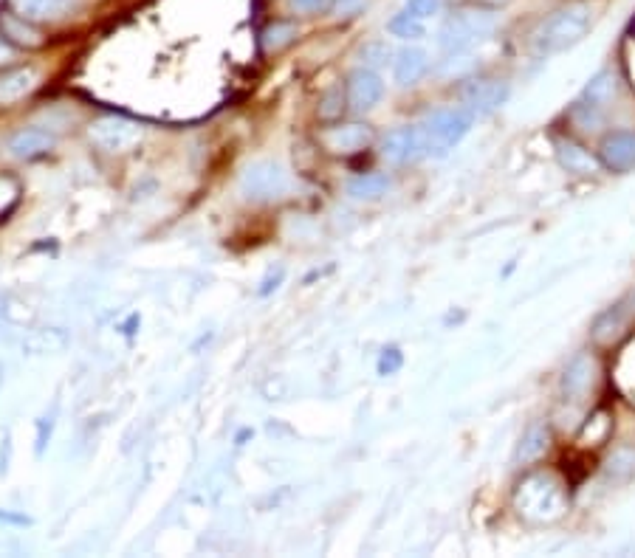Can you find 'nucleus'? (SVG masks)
<instances>
[{
    "label": "nucleus",
    "instance_id": "obj_1",
    "mask_svg": "<svg viewBox=\"0 0 635 558\" xmlns=\"http://www.w3.org/2000/svg\"><path fill=\"white\" fill-rule=\"evenodd\" d=\"M514 508L528 525H554L568 513L565 482L554 471H531L514 491Z\"/></svg>",
    "mask_w": 635,
    "mask_h": 558
},
{
    "label": "nucleus",
    "instance_id": "obj_2",
    "mask_svg": "<svg viewBox=\"0 0 635 558\" xmlns=\"http://www.w3.org/2000/svg\"><path fill=\"white\" fill-rule=\"evenodd\" d=\"M590 20H593V15H590L585 3H571L565 9H559L537 31V51L540 54H562V51H568L588 34Z\"/></svg>",
    "mask_w": 635,
    "mask_h": 558
},
{
    "label": "nucleus",
    "instance_id": "obj_3",
    "mask_svg": "<svg viewBox=\"0 0 635 558\" xmlns=\"http://www.w3.org/2000/svg\"><path fill=\"white\" fill-rule=\"evenodd\" d=\"M472 113L463 108H446L432 113L427 124L421 127L424 136V155H435L441 158L446 155L455 144H461V139L472 130Z\"/></svg>",
    "mask_w": 635,
    "mask_h": 558
},
{
    "label": "nucleus",
    "instance_id": "obj_4",
    "mask_svg": "<svg viewBox=\"0 0 635 558\" xmlns=\"http://www.w3.org/2000/svg\"><path fill=\"white\" fill-rule=\"evenodd\" d=\"M494 29L492 15H483V12H461V15H452L444 23V29L438 34V43L444 48L446 54H463L472 46H477L483 37H489Z\"/></svg>",
    "mask_w": 635,
    "mask_h": 558
},
{
    "label": "nucleus",
    "instance_id": "obj_5",
    "mask_svg": "<svg viewBox=\"0 0 635 558\" xmlns=\"http://www.w3.org/2000/svg\"><path fill=\"white\" fill-rule=\"evenodd\" d=\"M0 40L20 51H40L48 43L43 29L34 20L20 15L15 6H0Z\"/></svg>",
    "mask_w": 635,
    "mask_h": 558
},
{
    "label": "nucleus",
    "instance_id": "obj_6",
    "mask_svg": "<svg viewBox=\"0 0 635 558\" xmlns=\"http://www.w3.org/2000/svg\"><path fill=\"white\" fill-rule=\"evenodd\" d=\"M240 192L249 201H274L286 192V172L280 170L271 161H257L249 170L243 172Z\"/></svg>",
    "mask_w": 635,
    "mask_h": 558
},
{
    "label": "nucleus",
    "instance_id": "obj_7",
    "mask_svg": "<svg viewBox=\"0 0 635 558\" xmlns=\"http://www.w3.org/2000/svg\"><path fill=\"white\" fill-rule=\"evenodd\" d=\"M139 127L136 124L125 122V119H102V122L91 124L88 130V139L94 141L99 150L105 153H125L130 147L139 144Z\"/></svg>",
    "mask_w": 635,
    "mask_h": 558
},
{
    "label": "nucleus",
    "instance_id": "obj_8",
    "mask_svg": "<svg viewBox=\"0 0 635 558\" xmlns=\"http://www.w3.org/2000/svg\"><path fill=\"white\" fill-rule=\"evenodd\" d=\"M381 155H384L390 164H407V161H415L418 155H424V136H421V127H398L393 133H387L384 147H381Z\"/></svg>",
    "mask_w": 635,
    "mask_h": 558
},
{
    "label": "nucleus",
    "instance_id": "obj_9",
    "mask_svg": "<svg viewBox=\"0 0 635 558\" xmlns=\"http://www.w3.org/2000/svg\"><path fill=\"white\" fill-rule=\"evenodd\" d=\"M508 99V85L506 82H497V79H480V82H472L466 91H463V102L469 105V113L472 116H486L497 110Z\"/></svg>",
    "mask_w": 635,
    "mask_h": 558
},
{
    "label": "nucleus",
    "instance_id": "obj_10",
    "mask_svg": "<svg viewBox=\"0 0 635 558\" xmlns=\"http://www.w3.org/2000/svg\"><path fill=\"white\" fill-rule=\"evenodd\" d=\"M384 96V82L376 71L370 68H359L353 71L348 79V102L353 110H370L376 108Z\"/></svg>",
    "mask_w": 635,
    "mask_h": 558
},
{
    "label": "nucleus",
    "instance_id": "obj_11",
    "mask_svg": "<svg viewBox=\"0 0 635 558\" xmlns=\"http://www.w3.org/2000/svg\"><path fill=\"white\" fill-rule=\"evenodd\" d=\"M599 158L607 170L613 172H627L635 167V133H613L602 141L599 147Z\"/></svg>",
    "mask_w": 635,
    "mask_h": 558
},
{
    "label": "nucleus",
    "instance_id": "obj_12",
    "mask_svg": "<svg viewBox=\"0 0 635 558\" xmlns=\"http://www.w3.org/2000/svg\"><path fill=\"white\" fill-rule=\"evenodd\" d=\"M37 85V71L32 65H23V68H9L0 74V108H9L20 102L26 93L34 91Z\"/></svg>",
    "mask_w": 635,
    "mask_h": 558
},
{
    "label": "nucleus",
    "instance_id": "obj_13",
    "mask_svg": "<svg viewBox=\"0 0 635 558\" xmlns=\"http://www.w3.org/2000/svg\"><path fill=\"white\" fill-rule=\"evenodd\" d=\"M51 147H54V136L43 127H26V130L15 133L12 141H9V153L15 158H26V161L46 155Z\"/></svg>",
    "mask_w": 635,
    "mask_h": 558
},
{
    "label": "nucleus",
    "instance_id": "obj_14",
    "mask_svg": "<svg viewBox=\"0 0 635 558\" xmlns=\"http://www.w3.org/2000/svg\"><path fill=\"white\" fill-rule=\"evenodd\" d=\"M322 141L328 150L334 153H356L370 141V130L362 124H348V127H331L328 133H322Z\"/></svg>",
    "mask_w": 635,
    "mask_h": 558
},
{
    "label": "nucleus",
    "instance_id": "obj_15",
    "mask_svg": "<svg viewBox=\"0 0 635 558\" xmlns=\"http://www.w3.org/2000/svg\"><path fill=\"white\" fill-rule=\"evenodd\" d=\"M551 446V432L545 423H531L528 429L520 437V446H517V465H531L540 460L542 454Z\"/></svg>",
    "mask_w": 635,
    "mask_h": 558
},
{
    "label": "nucleus",
    "instance_id": "obj_16",
    "mask_svg": "<svg viewBox=\"0 0 635 558\" xmlns=\"http://www.w3.org/2000/svg\"><path fill=\"white\" fill-rule=\"evenodd\" d=\"M613 384L619 389L621 395L630 403H635V336L616 356V364H613Z\"/></svg>",
    "mask_w": 635,
    "mask_h": 558
},
{
    "label": "nucleus",
    "instance_id": "obj_17",
    "mask_svg": "<svg viewBox=\"0 0 635 558\" xmlns=\"http://www.w3.org/2000/svg\"><path fill=\"white\" fill-rule=\"evenodd\" d=\"M593 384V361L588 356H576L571 361V367L565 370V378H562V392L565 398L571 401H579L588 387Z\"/></svg>",
    "mask_w": 635,
    "mask_h": 558
},
{
    "label": "nucleus",
    "instance_id": "obj_18",
    "mask_svg": "<svg viewBox=\"0 0 635 558\" xmlns=\"http://www.w3.org/2000/svg\"><path fill=\"white\" fill-rule=\"evenodd\" d=\"M613 96H616V77L610 71H602V74L590 79L588 88L582 91L579 110H602L604 105L613 102Z\"/></svg>",
    "mask_w": 635,
    "mask_h": 558
},
{
    "label": "nucleus",
    "instance_id": "obj_19",
    "mask_svg": "<svg viewBox=\"0 0 635 558\" xmlns=\"http://www.w3.org/2000/svg\"><path fill=\"white\" fill-rule=\"evenodd\" d=\"M429 68V57L427 51H421V48H404L401 54H398L396 60V82L398 85H415L418 79L427 74Z\"/></svg>",
    "mask_w": 635,
    "mask_h": 558
},
{
    "label": "nucleus",
    "instance_id": "obj_20",
    "mask_svg": "<svg viewBox=\"0 0 635 558\" xmlns=\"http://www.w3.org/2000/svg\"><path fill=\"white\" fill-rule=\"evenodd\" d=\"M556 155H559L562 167H565L568 172H576V175H590V172H596V161H593L588 150H585V147H579L576 141L571 139L556 141Z\"/></svg>",
    "mask_w": 635,
    "mask_h": 558
},
{
    "label": "nucleus",
    "instance_id": "obj_21",
    "mask_svg": "<svg viewBox=\"0 0 635 558\" xmlns=\"http://www.w3.org/2000/svg\"><path fill=\"white\" fill-rule=\"evenodd\" d=\"M12 6L23 17L40 23V20H57V17H63L65 9H68V0H12Z\"/></svg>",
    "mask_w": 635,
    "mask_h": 558
},
{
    "label": "nucleus",
    "instance_id": "obj_22",
    "mask_svg": "<svg viewBox=\"0 0 635 558\" xmlns=\"http://www.w3.org/2000/svg\"><path fill=\"white\" fill-rule=\"evenodd\" d=\"M390 189V178L381 175V172H367V175H359L348 184V192L353 198H379Z\"/></svg>",
    "mask_w": 635,
    "mask_h": 558
},
{
    "label": "nucleus",
    "instance_id": "obj_23",
    "mask_svg": "<svg viewBox=\"0 0 635 558\" xmlns=\"http://www.w3.org/2000/svg\"><path fill=\"white\" fill-rule=\"evenodd\" d=\"M297 37V26L288 23V20H280V23H271L269 29L260 34V43H263V51L266 54H277L280 48H286L288 43H294Z\"/></svg>",
    "mask_w": 635,
    "mask_h": 558
},
{
    "label": "nucleus",
    "instance_id": "obj_24",
    "mask_svg": "<svg viewBox=\"0 0 635 558\" xmlns=\"http://www.w3.org/2000/svg\"><path fill=\"white\" fill-rule=\"evenodd\" d=\"M387 29H390L393 37H401V40H421V37L427 34L424 20H415V17H410L407 12H401L398 17H393Z\"/></svg>",
    "mask_w": 635,
    "mask_h": 558
},
{
    "label": "nucleus",
    "instance_id": "obj_25",
    "mask_svg": "<svg viewBox=\"0 0 635 558\" xmlns=\"http://www.w3.org/2000/svg\"><path fill=\"white\" fill-rule=\"evenodd\" d=\"M17 198H20V184L12 175H0V220L15 209Z\"/></svg>",
    "mask_w": 635,
    "mask_h": 558
},
{
    "label": "nucleus",
    "instance_id": "obj_26",
    "mask_svg": "<svg viewBox=\"0 0 635 558\" xmlns=\"http://www.w3.org/2000/svg\"><path fill=\"white\" fill-rule=\"evenodd\" d=\"M438 9H441V0H407L404 3V12L415 20H424V23L432 15H438Z\"/></svg>",
    "mask_w": 635,
    "mask_h": 558
},
{
    "label": "nucleus",
    "instance_id": "obj_27",
    "mask_svg": "<svg viewBox=\"0 0 635 558\" xmlns=\"http://www.w3.org/2000/svg\"><path fill=\"white\" fill-rule=\"evenodd\" d=\"M291 9H297L302 15H317V12H325L331 6V0H288Z\"/></svg>",
    "mask_w": 635,
    "mask_h": 558
},
{
    "label": "nucleus",
    "instance_id": "obj_28",
    "mask_svg": "<svg viewBox=\"0 0 635 558\" xmlns=\"http://www.w3.org/2000/svg\"><path fill=\"white\" fill-rule=\"evenodd\" d=\"M387 57H390V48L381 46V43H376V46H367L365 51H362V60H365L367 65H381Z\"/></svg>",
    "mask_w": 635,
    "mask_h": 558
},
{
    "label": "nucleus",
    "instance_id": "obj_29",
    "mask_svg": "<svg viewBox=\"0 0 635 558\" xmlns=\"http://www.w3.org/2000/svg\"><path fill=\"white\" fill-rule=\"evenodd\" d=\"M401 367V353L398 350H384V356L379 361V372L381 375H390Z\"/></svg>",
    "mask_w": 635,
    "mask_h": 558
},
{
    "label": "nucleus",
    "instance_id": "obj_30",
    "mask_svg": "<svg viewBox=\"0 0 635 558\" xmlns=\"http://www.w3.org/2000/svg\"><path fill=\"white\" fill-rule=\"evenodd\" d=\"M6 451H9V432L0 429V468L6 463Z\"/></svg>",
    "mask_w": 635,
    "mask_h": 558
},
{
    "label": "nucleus",
    "instance_id": "obj_31",
    "mask_svg": "<svg viewBox=\"0 0 635 558\" xmlns=\"http://www.w3.org/2000/svg\"><path fill=\"white\" fill-rule=\"evenodd\" d=\"M0 51H3V40H0Z\"/></svg>",
    "mask_w": 635,
    "mask_h": 558
},
{
    "label": "nucleus",
    "instance_id": "obj_32",
    "mask_svg": "<svg viewBox=\"0 0 635 558\" xmlns=\"http://www.w3.org/2000/svg\"><path fill=\"white\" fill-rule=\"evenodd\" d=\"M494 3H500V0H494Z\"/></svg>",
    "mask_w": 635,
    "mask_h": 558
}]
</instances>
